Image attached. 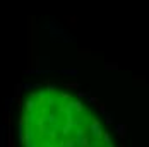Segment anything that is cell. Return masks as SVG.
Listing matches in <instances>:
<instances>
[{
    "label": "cell",
    "mask_w": 149,
    "mask_h": 147,
    "mask_svg": "<svg viewBox=\"0 0 149 147\" xmlns=\"http://www.w3.org/2000/svg\"><path fill=\"white\" fill-rule=\"evenodd\" d=\"M19 130L22 147H115L101 116L58 86L28 92Z\"/></svg>",
    "instance_id": "cell-1"
}]
</instances>
